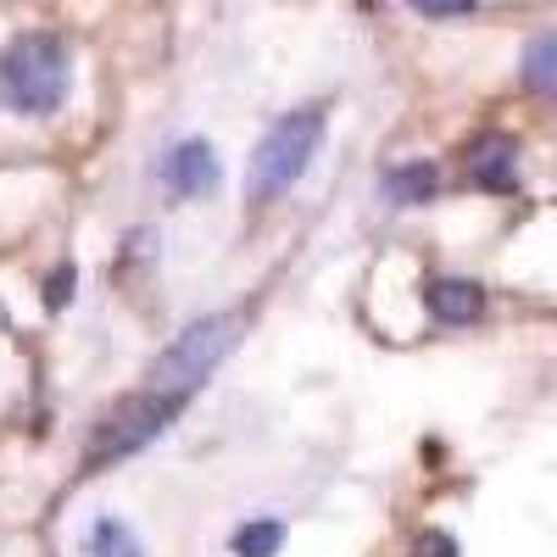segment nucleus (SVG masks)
Segmentation results:
<instances>
[{
  "instance_id": "f257e3e1",
  "label": "nucleus",
  "mask_w": 557,
  "mask_h": 557,
  "mask_svg": "<svg viewBox=\"0 0 557 557\" xmlns=\"http://www.w3.org/2000/svg\"><path fill=\"white\" fill-rule=\"evenodd\" d=\"M73 62L57 34H17L0 51V107L17 117H45L67 101Z\"/></svg>"
},
{
  "instance_id": "f03ea898",
  "label": "nucleus",
  "mask_w": 557,
  "mask_h": 557,
  "mask_svg": "<svg viewBox=\"0 0 557 557\" xmlns=\"http://www.w3.org/2000/svg\"><path fill=\"white\" fill-rule=\"evenodd\" d=\"M323 123H330V112L323 107H296L285 112L262 139H257V151H251V168H246V196L251 207L262 201H278L290 190V184L312 168L318 146H323Z\"/></svg>"
},
{
  "instance_id": "7ed1b4c3",
  "label": "nucleus",
  "mask_w": 557,
  "mask_h": 557,
  "mask_svg": "<svg viewBox=\"0 0 557 557\" xmlns=\"http://www.w3.org/2000/svg\"><path fill=\"white\" fill-rule=\"evenodd\" d=\"M178 412H184V401L168 396V391H151V385L139 391V396H123L117 407H107V412L96 418V430H89L84 469L101 474V469H112V462H123V457H134V451H146Z\"/></svg>"
},
{
  "instance_id": "20e7f679",
  "label": "nucleus",
  "mask_w": 557,
  "mask_h": 557,
  "mask_svg": "<svg viewBox=\"0 0 557 557\" xmlns=\"http://www.w3.org/2000/svg\"><path fill=\"white\" fill-rule=\"evenodd\" d=\"M240 346V318L235 312H212V318H196L184 335H173V346L151 362V391H168L178 401H190L207 380L212 368Z\"/></svg>"
},
{
  "instance_id": "39448f33",
  "label": "nucleus",
  "mask_w": 557,
  "mask_h": 557,
  "mask_svg": "<svg viewBox=\"0 0 557 557\" xmlns=\"http://www.w3.org/2000/svg\"><path fill=\"white\" fill-rule=\"evenodd\" d=\"M218 178H223V168H218V151L207 146V139H178V146L162 157V184H168V196H207V190H218Z\"/></svg>"
},
{
  "instance_id": "423d86ee",
  "label": "nucleus",
  "mask_w": 557,
  "mask_h": 557,
  "mask_svg": "<svg viewBox=\"0 0 557 557\" xmlns=\"http://www.w3.org/2000/svg\"><path fill=\"white\" fill-rule=\"evenodd\" d=\"M424 301L435 312V323H451V330H462V323H474L485 312V290L474 285V278H457V273H441L424 285Z\"/></svg>"
},
{
  "instance_id": "0eeeda50",
  "label": "nucleus",
  "mask_w": 557,
  "mask_h": 557,
  "mask_svg": "<svg viewBox=\"0 0 557 557\" xmlns=\"http://www.w3.org/2000/svg\"><path fill=\"white\" fill-rule=\"evenodd\" d=\"M469 173H474V184L480 190H491V196H507L519 184V146L507 134H485L480 146L469 151Z\"/></svg>"
},
{
  "instance_id": "6e6552de",
  "label": "nucleus",
  "mask_w": 557,
  "mask_h": 557,
  "mask_svg": "<svg viewBox=\"0 0 557 557\" xmlns=\"http://www.w3.org/2000/svg\"><path fill=\"white\" fill-rule=\"evenodd\" d=\"M435 190H441L435 162H396V168L380 173V196L391 207H424V201H435Z\"/></svg>"
},
{
  "instance_id": "1a4fd4ad",
  "label": "nucleus",
  "mask_w": 557,
  "mask_h": 557,
  "mask_svg": "<svg viewBox=\"0 0 557 557\" xmlns=\"http://www.w3.org/2000/svg\"><path fill=\"white\" fill-rule=\"evenodd\" d=\"M519 78H524V89H535V96H557V34L530 39V51L519 62Z\"/></svg>"
},
{
  "instance_id": "9d476101",
  "label": "nucleus",
  "mask_w": 557,
  "mask_h": 557,
  "mask_svg": "<svg viewBox=\"0 0 557 557\" xmlns=\"http://www.w3.org/2000/svg\"><path fill=\"white\" fill-rule=\"evenodd\" d=\"M228 546H235V557H278L285 552V524L278 519H246Z\"/></svg>"
},
{
  "instance_id": "9b49d317",
  "label": "nucleus",
  "mask_w": 557,
  "mask_h": 557,
  "mask_svg": "<svg viewBox=\"0 0 557 557\" xmlns=\"http://www.w3.org/2000/svg\"><path fill=\"white\" fill-rule=\"evenodd\" d=\"M84 552L89 557H139V541L123 519H96L89 535H84Z\"/></svg>"
},
{
  "instance_id": "f8f14e48",
  "label": "nucleus",
  "mask_w": 557,
  "mask_h": 557,
  "mask_svg": "<svg viewBox=\"0 0 557 557\" xmlns=\"http://www.w3.org/2000/svg\"><path fill=\"white\" fill-rule=\"evenodd\" d=\"M73 278H78V268H73V262H62L51 278H45V307H51V312H62V307L73 301Z\"/></svg>"
},
{
  "instance_id": "ddd939ff",
  "label": "nucleus",
  "mask_w": 557,
  "mask_h": 557,
  "mask_svg": "<svg viewBox=\"0 0 557 557\" xmlns=\"http://www.w3.org/2000/svg\"><path fill=\"white\" fill-rule=\"evenodd\" d=\"M412 12H424V17H451V12H469L474 0H407Z\"/></svg>"
},
{
  "instance_id": "4468645a",
  "label": "nucleus",
  "mask_w": 557,
  "mask_h": 557,
  "mask_svg": "<svg viewBox=\"0 0 557 557\" xmlns=\"http://www.w3.org/2000/svg\"><path fill=\"white\" fill-rule=\"evenodd\" d=\"M412 557H457V541L435 530V535H424V541H418V546H412Z\"/></svg>"
},
{
  "instance_id": "2eb2a0df",
  "label": "nucleus",
  "mask_w": 557,
  "mask_h": 557,
  "mask_svg": "<svg viewBox=\"0 0 557 557\" xmlns=\"http://www.w3.org/2000/svg\"><path fill=\"white\" fill-rule=\"evenodd\" d=\"M7 323H12V318H7V307H0V330H7Z\"/></svg>"
}]
</instances>
